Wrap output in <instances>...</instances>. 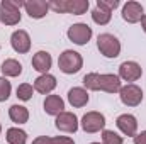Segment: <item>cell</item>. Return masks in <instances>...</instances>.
Segmentation results:
<instances>
[{
	"mask_svg": "<svg viewBox=\"0 0 146 144\" xmlns=\"http://www.w3.org/2000/svg\"><path fill=\"white\" fill-rule=\"evenodd\" d=\"M49 9L60 14H73V15H83L87 14L90 3L88 0H51L48 2Z\"/></svg>",
	"mask_w": 146,
	"mask_h": 144,
	"instance_id": "obj_1",
	"label": "cell"
},
{
	"mask_svg": "<svg viewBox=\"0 0 146 144\" xmlns=\"http://www.w3.org/2000/svg\"><path fill=\"white\" fill-rule=\"evenodd\" d=\"M82 66H83V58L80 53L73 49H65L58 58V68L65 75H75L82 70Z\"/></svg>",
	"mask_w": 146,
	"mask_h": 144,
	"instance_id": "obj_2",
	"label": "cell"
},
{
	"mask_svg": "<svg viewBox=\"0 0 146 144\" xmlns=\"http://www.w3.org/2000/svg\"><path fill=\"white\" fill-rule=\"evenodd\" d=\"M24 2L15 0H2L0 3V20L5 26H17L21 22V7Z\"/></svg>",
	"mask_w": 146,
	"mask_h": 144,
	"instance_id": "obj_3",
	"label": "cell"
},
{
	"mask_svg": "<svg viewBox=\"0 0 146 144\" xmlns=\"http://www.w3.org/2000/svg\"><path fill=\"white\" fill-rule=\"evenodd\" d=\"M97 48H99L100 54L109 58V59L117 58L121 54V41L114 34H109V32L99 34V37H97Z\"/></svg>",
	"mask_w": 146,
	"mask_h": 144,
	"instance_id": "obj_4",
	"label": "cell"
},
{
	"mask_svg": "<svg viewBox=\"0 0 146 144\" xmlns=\"http://www.w3.org/2000/svg\"><path fill=\"white\" fill-rule=\"evenodd\" d=\"M119 98L126 107H138L143 102V90L134 83H127V85L121 87Z\"/></svg>",
	"mask_w": 146,
	"mask_h": 144,
	"instance_id": "obj_5",
	"label": "cell"
},
{
	"mask_svg": "<svg viewBox=\"0 0 146 144\" xmlns=\"http://www.w3.org/2000/svg\"><path fill=\"white\" fill-rule=\"evenodd\" d=\"M82 129L88 134H95V132H100L104 131L106 127V115L100 114V112H87L83 117H82V122H80Z\"/></svg>",
	"mask_w": 146,
	"mask_h": 144,
	"instance_id": "obj_6",
	"label": "cell"
},
{
	"mask_svg": "<svg viewBox=\"0 0 146 144\" xmlns=\"http://www.w3.org/2000/svg\"><path fill=\"white\" fill-rule=\"evenodd\" d=\"M92 27L88 26V24H83V22H76V24H73L68 27V32H66V36L68 39L75 42V44H78V46H85L90 39H92Z\"/></svg>",
	"mask_w": 146,
	"mask_h": 144,
	"instance_id": "obj_7",
	"label": "cell"
},
{
	"mask_svg": "<svg viewBox=\"0 0 146 144\" xmlns=\"http://www.w3.org/2000/svg\"><path fill=\"white\" fill-rule=\"evenodd\" d=\"M117 76L124 81L133 83V81H138L143 76V68L136 61H124V63L119 65V75Z\"/></svg>",
	"mask_w": 146,
	"mask_h": 144,
	"instance_id": "obj_8",
	"label": "cell"
},
{
	"mask_svg": "<svg viewBox=\"0 0 146 144\" xmlns=\"http://www.w3.org/2000/svg\"><path fill=\"white\" fill-rule=\"evenodd\" d=\"M54 126L58 131L61 132H68V134H73L78 131V117L73 114V112H61L60 115H56V120H54Z\"/></svg>",
	"mask_w": 146,
	"mask_h": 144,
	"instance_id": "obj_9",
	"label": "cell"
},
{
	"mask_svg": "<svg viewBox=\"0 0 146 144\" xmlns=\"http://www.w3.org/2000/svg\"><path fill=\"white\" fill-rule=\"evenodd\" d=\"M10 46H12V49H14L15 53H19V54L29 53V51H31V37L27 34V31H24V29L14 31L12 36H10Z\"/></svg>",
	"mask_w": 146,
	"mask_h": 144,
	"instance_id": "obj_10",
	"label": "cell"
},
{
	"mask_svg": "<svg viewBox=\"0 0 146 144\" xmlns=\"http://www.w3.org/2000/svg\"><path fill=\"white\" fill-rule=\"evenodd\" d=\"M145 15V10H143V5L139 2H134V0H129L122 5V19L129 24H136V22H141Z\"/></svg>",
	"mask_w": 146,
	"mask_h": 144,
	"instance_id": "obj_11",
	"label": "cell"
},
{
	"mask_svg": "<svg viewBox=\"0 0 146 144\" xmlns=\"http://www.w3.org/2000/svg\"><path fill=\"white\" fill-rule=\"evenodd\" d=\"M115 126L124 136L134 137L138 134V119L133 114H121L115 120Z\"/></svg>",
	"mask_w": 146,
	"mask_h": 144,
	"instance_id": "obj_12",
	"label": "cell"
},
{
	"mask_svg": "<svg viewBox=\"0 0 146 144\" xmlns=\"http://www.w3.org/2000/svg\"><path fill=\"white\" fill-rule=\"evenodd\" d=\"M121 78L114 73H104L99 75V90L106 93H119L121 90Z\"/></svg>",
	"mask_w": 146,
	"mask_h": 144,
	"instance_id": "obj_13",
	"label": "cell"
},
{
	"mask_svg": "<svg viewBox=\"0 0 146 144\" xmlns=\"http://www.w3.org/2000/svg\"><path fill=\"white\" fill-rule=\"evenodd\" d=\"M22 7L31 19H42V17H46V14L49 10V5L44 0H27V2H24Z\"/></svg>",
	"mask_w": 146,
	"mask_h": 144,
	"instance_id": "obj_14",
	"label": "cell"
},
{
	"mask_svg": "<svg viewBox=\"0 0 146 144\" xmlns=\"http://www.w3.org/2000/svg\"><path fill=\"white\" fill-rule=\"evenodd\" d=\"M56 85L58 83H56V78L53 75H49V73L39 75L36 80H34V92L42 93V95H48V93H51L56 88Z\"/></svg>",
	"mask_w": 146,
	"mask_h": 144,
	"instance_id": "obj_15",
	"label": "cell"
},
{
	"mask_svg": "<svg viewBox=\"0 0 146 144\" xmlns=\"http://www.w3.org/2000/svg\"><path fill=\"white\" fill-rule=\"evenodd\" d=\"M90 97H88V92L83 88V87H73L68 90V102L70 105L75 108H82L88 104Z\"/></svg>",
	"mask_w": 146,
	"mask_h": 144,
	"instance_id": "obj_16",
	"label": "cell"
},
{
	"mask_svg": "<svg viewBox=\"0 0 146 144\" xmlns=\"http://www.w3.org/2000/svg\"><path fill=\"white\" fill-rule=\"evenodd\" d=\"M51 65H53V58H51V54L48 51H37L33 56V68L36 71H39L41 75H46L49 71Z\"/></svg>",
	"mask_w": 146,
	"mask_h": 144,
	"instance_id": "obj_17",
	"label": "cell"
},
{
	"mask_svg": "<svg viewBox=\"0 0 146 144\" xmlns=\"http://www.w3.org/2000/svg\"><path fill=\"white\" fill-rule=\"evenodd\" d=\"M42 107H44V112L48 115H54L56 117L61 112H65V102H63V98L60 95H48L44 98Z\"/></svg>",
	"mask_w": 146,
	"mask_h": 144,
	"instance_id": "obj_18",
	"label": "cell"
},
{
	"mask_svg": "<svg viewBox=\"0 0 146 144\" xmlns=\"http://www.w3.org/2000/svg\"><path fill=\"white\" fill-rule=\"evenodd\" d=\"M9 117H10V120L14 124L21 126V124H26L29 120V110L24 105L15 104V105H10V108H9Z\"/></svg>",
	"mask_w": 146,
	"mask_h": 144,
	"instance_id": "obj_19",
	"label": "cell"
},
{
	"mask_svg": "<svg viewBox=\"0 0 146 144\" xmlns=\"http://www.w3.org/2000/svg\"><path fill=\"white\" fill-rule=\"evenodd\" d=\"M0 70H2V75H3V76L15 78V76H19V75L22 73V65H21L17 59H14V58H9V59H5V61L2 63Z\"/></svg>",
	"mask_w": 146,
	"mask_h": 144,
	"instance_id": "obj_20",
	"label": "cell"
},
{
	"mask_svg": "<svg viewBox=\"0 0 146 144\" xmlns=\"http://www.w3.org/2000/svg\"><path fill=\"white\" fill-rule=\"evenodd\" d=\"M5 139L9 144H26L27 143V132L19 127H10L5 132Z\"/></svg>",
	"mask_w": 146,
	"mask_h": 144,
	"instance_id": "obj_21",
	"label": "cell"
},
{
	"mask_svg": "<svg viewBox=\"0 0 146 144\" xmlns=\"http://www.w3.org/2000/svg\"><path fill=\"white\" fill-rule=\"evenodd\" d=\"M112 19V12L110 10H106L102 7H95L92 10V20L99 26H107Z\"/></svg>",
	"mask_w": 146,
	"mask_h": 144,
	"instance_id": "obj_22",
	"label": "cell"
},
{
	"mask_svg": "<svg viewBox=\"0 0 146 144\" xmlns=\"http://www.w3.org/2000/svg\"><path fill=\"white\" fill-rule=\"evenodd\" d=\"M82 81L87 92H99V73H87Z\"/></svg>",
	"mask_w": 146,
	"mask_h": 144,
	"instance_id": "obj_23",
	"label": "cell"
},
{
	"mask_svg": "<svg viewBox=\"0 0 146 144\" xmlns=\"http://www.w3.org/2000/svg\"><path fill=\"white\" fill-rule=\"evenodd\" d=\"M33 93H34V87L29 85V83H22L17 87V98L22 100V102H27L33 98Z\"/></svg>",
	"mask_w": 146,
	"mask_h": 144,
	"instance_id": "obj_24",
	"label": "cell"
},
{
	"mask_svg": "<svg viewBox=\"0 0 146 144\" xmlns=\"http://www.w3.org/2000/svg\"><path fill=\"white\" fill-rule=\"evenodd\" d=\"M122 143H124V139L117 132L109 131V129L102 131V144H122Z\"/></svg>",
	"mask_w": 146,
	"mask_h": 144,
	"instance_id": "obj_25",
	"label": "cell"
},
{
	"mask_svg": "<svg viewBox=\"0 0 146 144\" xmlns=\"http://www.w3.org/2000/svg\"><path fill=\"white\" fill-rule=\"evenodd\" d=\"M10 92H12L10 81L5 76H0V102H5L10 97Z\"/></svg>",
	"mask_w": 146,
	"mask_h": 144,
	"instance_id": "obj_26",
	"label": "cell"
},
{
	"mask_svg": "<svg viewBox=\"0 0 146 144\" xmlns=\"http://www.w3.org/2000/svg\"><path fill=\"white\" fill-rule=\"evenodd\" d=\"M97 7H102L106 10H114L119 7V0H97Z\"/></svg>",
	"mask_w": 146,
	"mask_h": 144,
	"instance_id": "obj_27",
	"label": "cell"
},
{
	"mask_svg": "<svg viewBox=\"0 0 146 144\" xmlns=\"http://www.w3.org/2000/svg\"><path fill=\"white\" fill-rule=\"evenodd\" d=\"M53 144H75V141L68 136H56L53 137Z\"/></svg>",
	"mask_w": 146,
	"mask_h": 144,
	"instance_id": "obj_28",
	"label": "cell"
},
{
	"mask_svg": "<svg viewBox=\"0 0 146 144\" xmlns=\"http://www.w3.org/2000/svg\"><path fill=\"white\" fill-rule=\"evenodd\" d=\"M133 143L134 144H146V131H141L139 134H136L133 137Z\"/></svg>",
	"mask_w": 146,
	"mask_h": 144,
	"instance_id": "obj_29",
	"label": "cell"
},
{
	"mask_svg": "<svg viewBox=\"0 0 146 144\" xmlns=\"http://www.w3.org/2000/svg\"><path fill=\"white\" fill-rule=\"evenodd\" d=\"M33 144H53V137H48V136H39L36 137Z\"/></svg>",
	"mask_w": 146,
	"mask_h": 144,
	"instance_id": "obj_30",
	"label": "cell"
},
{
	"mask_svg": "<svg viewBox=\"0 0 146 144\" xmlns=\"http://www.w3.org/2000/svg\"><path fill=\"white\" fill-rule=\"evenodd\" d=\"M141 27H143V31L146 32V15H143V19H141Z\"/></svg>",
	"mask_w": 146,
	"mask_h": 144,
	"instance_id": "obj_31",
	"label": "cell"
},
{
	"mask_svg": "<svg viewBox=\"0 0 146 144\" xmlns=\"http://www.w3.org/2000/svg\"><path fill=\"white\" fill-rule=\"evenodd\" d=\"M0 134H2V124H0Z\"/></svg>",
	"mask_w": 146,
	"mask_h": 144,
	"instance_id": "obj_32",
	"label": "cell"
},
{
	"mask_svg": "<svg viewBox=\"0 0 146 144\" xmlns=\"http://www.w3.org/2000/svg\"><path fill=\"white\" fill-rule=\"evenodd\" d=\"M90 144H102V143H90Z\"/></svg>",
	"mask_w": 146,
	"mask_h": 144,
	"instance_id": "obj_33",
	"label": "cell"
}]
</instances>
